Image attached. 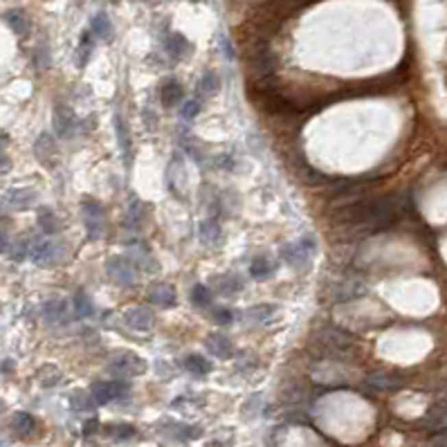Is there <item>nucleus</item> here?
<instances>
[{
    "label": "nucleus",
    "instance_id": "obj_1",
    "mask_svg": "<svg viewBox=\"0 0 447 447\" xmlns=\"http://www.w3.org/2000/svg\"><path fill=\"white\" fill-rule=\"evenodd\" d=\"M68 243L63 241H52V239H40L34 241V245L29 247V256L32 261L40 267H54L61 265V261L68 254Z\"/></svg>",
    "mask_w": 447,
    "mask_h": 447
},
{
    "label": "nucleus",
    "instance_id": "obj_2",
    "mask_svg": "<svg viewBox=\"0 0 447 447\" xmlns=\"http://www.w3.org/2000/svg\"><path fill=\"white\" fill-rule=\"evenodd\" d=\"M315 254H317V243L311 237L299 239L297 243H286V245L279 250V256L290 267H295V270H308V265H311Z\"/></svg>",
    "mask_w": 447,
    "mask_h": 447
},
{
    "label": "nucleus",
    "instance_id": "obj_3",
    "mask_svg": "<svg viewBox=\"0 0 447 447\" xmlns=\"http://www.w3.org/2000/svg\"><path fill=\"white\" fill-rule=\"evenodd\" d=\"M315 342H319L324 351H326L328 355H335V357H342L344 353L355 348V339L348 335L346 330L335 328V326H324L319 333H317Z\"/></svg>",
    "mask_w": 447,
    "mask_h": 447
},
{
    "label": "nucleus",
    "instance_id": "obj_4",
    "mask_svg": "<svg viewBox=\"0 0 447 447\" xmlns=\"http://www.w3.org/2000/svg\"><path fill=\"white\" fill-rule=\"evenodd\" d=\"M81 214H84L88 239L90 241L101 239L106 232V211L101 202L95 198H84L81 200Z\"/></svg>",
    "mask_w": 447,
    "mask_h": 447
},
{
    "label": "nucleus",
    "instance_id": "obj_5",
    "mask_svg": "<svg viewBox=\"0 0 447 447\" xmlns=\"http://www.w3.org/2000/svg\"><path fill=\"white\" fill-rule=\"evenodd\" d=\"M106 274H108V279L115 283V286H121V288H131L137 283V267L133 261H128V258L112 256L110 261L106 263Z\"/></svg>",
    "mask_w": 447,
    "mask_h": 447
},
{
    "label": "nucleus",
    "instance_id": "obj_6",
    "mask_svg": "<svg viewBox=\"0 0 447 447\" xmlns=\"http://www.w3.org/2000/svg\"><path fill=\"white\" fill-rule=\"evenodd\" d=\"M110 373H115L119 378L142 376V373H146V362L133 353H119L115 360L110 362Z\"/></svg>",
    "mask_w": 447,
    "mask_h": 447
},
{
    "label": "nucleus",
    "instance_id": "obj_7",
    "mask_svg": "<svg viewBox=\"0 0 447 447\" xmlns=\"http://www.w3.org/2000/svg\"><path fill=\"white\" fill-rule=\"evenodd\" d=\"M128 394V385L121 380H110V382H95L93 385V398L97 404H106L115 398H121Z\"/></svg>",
    "mask_w": 447,
    "mask_h": 447
},
{
    "label": "nucleus",
    "instance_id": "obj_8",
    "mask_svg": "<svg viewBox=\"0 0 447 447\" xmlns=\"http://www.w3.org/2000/svg\"><path fill=\"white\" fill-rule=\"evenodd\" d=\"M34 153L43 167H54L56 160H59V146H56V140L50 133H43L38 137L34 144Z\"/></svg>",
    "mask_w": 447,
    "mask_h": 447
},
{
    "label": "nucleus",
    "instance_id": "obj_9",
    "mask_svg": "<svg viewBox=\"0 0 447 447\" xmlns=\"http://www.w3.org/2000/svg\"><path fill=\"white\" fill-rule=\"evenodd\" d=\"M36 200H38V193L34 189H29V186H23V189H10V191H7V196H5L3 202L7 207L16 209V211H25L32 205H36Z\"/></svg>",
    "mask_w": 447,
    "mask_h": 447
},
{
    "label": "nucleus",
    "instance_id": "obj_10",
    "mask_svg": "<svg viewBox=\"0 0 447 447\" xmlns=\"http://www.w3.org/2000/svg\"><path fill=\"white\" fill-rule=\"evenodd\" d=\"M124 322H126V326H131L133 330H149L153 326V322H156V317H153L149 308L135 306L131 311L124 313Z\"/></svg>",
    "mask_w": 447,
    "mask_h": 447
},
{
    "label": "nucleus",
    "instance_id": "obj_11",
    "mask_svg": "<svg viewBox=\"0 0 447 447\" xmlns=\"http://www.w3.org/2000/svg\"><path fill=\"white\" fill-rule=\"evenodd\" d=\"M146 297H149V302L156 304L158 308H171L176 304V290L171 286H167V283H156V286H151L149 292H146Z\"/></svg>",
    "mask_w": 447,
    "mask_h": 447
},
{
    "label": "nucleus",
    "instance_id": "obj_12",
    "mask_svg": "<svg viewBox=\"0 0 447 447\" xmlns=\"http://www.w3.org/2000/svg\"><path fill=\"white\" fill-rule=\"evenodd\" d=\"M205 346H207L209 353H214L216 357H223V360H227V357L234 355L232 339L227 335H221V333H211V335L205 339Z\"/></svg>",
    "mask_w": 447,
    "mask_h": 447
},
{
    "label": "nucleus",
    "instance_id": "obj_13",
    "mask_svg": "<svg viewBox=\"0 0 447 447\" xmlns=\"http://www.w3.org/2000/svg\"><path fill=\"white\" fill-rule=\"evenodd\" d=\"M369 387L376 389V391H398L404 380L400 376H396V373H376V376H371L369 380Z\"/></svg>",
    "mask_w": 447,
    "mask_h": 447
},
{
    "label": "nucleus",
    "instance_id": "obj_14",
    "mask_svg": "<svg viewBox=\"0 0 447 447\" xmlns=\"http://www.w3.org/2000/svg\"><path fill=\"white\" fill-rule=\"evenodd\" d=\"M5 23L10 25V29L14 32L16 36H25L29 32V16L23 12V10H10L5 12Z\"/></svg>",
    "mask_w": 447,
    "mask_h": 447
},
{
    "label": "nucleus",
    "instance_id": "obj_15",
    "mask_svg": "<svg viewBox=\"0 0 447 447\" xmlns=\"http://www.w3.org/2000/svg\"><path fill=\"white\" fill-rule=\"evenodd\" d=\"M182 97H184V90H182V86L178 84L176 79H167L165 84H162V88H160V99H162V104L167 106V108H171V106L180 104Z\"/></svg>",
    "mask_w": 447,
    "mask_h": 447
},
{
    "label": "nucleus",
    "instance_id": "obj_16",
    "mask_svg": "<svg viewBox=\"0 0 447 447\" xmlns=\"http://www.w3.org/2000/svg\"><path fill=\"white\" fill-rule=\"evenodd\" d=\"M72 126H75V115H72V110L68 108V106L56 104V108H54V128H56V133L66 137V135L72 133Z\"/></svg>",
    "mask_w": 447,
    "mask_h": 447
},
{
    "label": "nucleus",
    "instance_id": "obj_17",
    "mask_svg": "<svg viewBox=\"0 0 447 447\" xmlns=\"http://www.w3.org/2000/svg\"><path fill=\"white\" fill-rule=\"evenodd\" d=\"M115 131H117V142L119 149L124 153L126 165H131V153H133V142H131V133H128V126L121 115H115Z\"/></svg>",
    "mask_w": 447,
    "mask_h": 447
},
{
    "label": "nucleus",
    "instance_id": "obj_18",
    "mask_svg": "<svg viewBox=\"0 0 447 447\" xmlns=\"http://www.w3.org/2000/svg\"><path fill=\"white\" fill-rule=\"evenodd\" d=\"M90 32L95 34V38H101V40H112V34H115V29H112V23L110 19L106 16L104 12L99 14H95L93 16V21H90Z\"/></svg>",
    "mask_w": 447,
    "mask_h": 447
},
{
    "label": "nucleus",
    "instance_id": "obj_19",
    "mask_svg": "<svg viewBox=\"0 0 447 447\" xmlns=\"http://www.w3.org/2000/svg\"><path fill=\"white\" fill-rule=\"evenodd\" d=\"M43 317L47 324H63L68 319V306L61 299H52L43 306Z\"/></svg>",
    "mask_w": 447,
    "mask_h": 447
},
{
    "label": "nucleus",
    "instance_id": "obj_20",
    "mask_svg": "<svg viewBox=\"0 0 447 447\" xmlns=\"http://www.w3.org/2000/svg\"><path fill=\"white\" fill-rule=\"evenodd\" d=\"M12 429L19 436H29V434H34V429H36V418L32 416V413H25V411H19V413H14V418H12Z\"/></svg>",
    "mask_w": 447,
    "mask_h": 447
},
{
    "label": "nucleus",
    "instance_id": "obj_21",
    "mask_svg": "<svg viewBox=\"0 0 447 447\" xmlns=\"http://www.w3.org/2000/svg\"><path fill=\"white\" fill-rule=\"evenodd\" d=\"M95 50V34L90 29L84 32L81 34V40H79V50H77V63H79V68H84L88 59H90V54Z\"/></svg>",
    "mask_w": 447,
    "mask_h": 447
},
{
    "label": "nucleus",
    "instance_id": "obj_22",
    "mask_svg": "<svg viewBox=\"0 0 447 447\" xmlns=\"http://www.w3.org/2000/svg\"><path fill=\"white\" fill-rule=\"evenodd\" d=\"M38 225L43 227V232H47V234L61 232V218L56 216L50 207H43L38 211Z\"/></svg>",
    "mask_w": 447,
    "mask_h": 447
},
{
    "label": "nucleus",
    "instance_id": "obj_23",
    "mask_svg": "<svg viewBox=\"0 0 447 447\" xmlns=\"http://www.w3.org/2000/svg\"><path fill=\"white\" fill-rule=\"evenodd\" d=\"M425 425L432 429H443L447 427V402L436 404V407L429 409V413L425 416Z\"/></svg>",
    "mask_w": 447,
    "mask_h": 447
},
{
    "label": "nucleus",
    "instance_id": "obj_24",
    "mask_svg": "<svg viewBox=\"0 0 447 447\" xmlns=\"http://www.w3.org/2000/svg\"><path fill=\"white\" fill-rule=\"evenodd\" d=\"M167 45H169V54H171L173 59H182V56H186L191 52L189 40H186L182 34H171L167 40Z\"/></svg>",
    "mask_w": 447,
    "mask_h": 447
},
{
    "label": "nucleus",
    "instance_id": "obj_25",
    "mask_svg": "<svg viewBox=\"0 0 447 447\" xmlns=\"http://www.w3.org/2000/svg\"><path fill=\"white\" fill-rule=\"evenodd\" d=\"M75 313H77L79 319H88V317L95 315V304H93V299L88 297V292H84V290L77 292V297H75Z\"/></svg>",
    "mask_w": 447,
    "mask_h": 447
},
{
    "label": "nucleus",
    "instance_id": "obj_26",
    "mask_svg": "<svg viewBox=\"0 0 447 447\" xmlns=\"http://www.w3.org/2000/svg\"><path fill=\"white\" fill-rule=\"evenodd\" d=\"M216 288L221 295H237V292L243 288V281L237 274H225V276H218L216 279Z\"/></svg>",
    "mask_w": 447,
    "mask_h": 447
},
{
    "label": "nucleus",
    "instance_id": "obj_27",
    "mask_svg": "<svg viewBox=\"0 0 447 447\" xmlns=\"http://www.w3.org/2000/svg\"><path fill=\"white\" fill-rule=\"evenodd\" d=\"M221 225H218L216 221H205L200 225V241L205 243V245H214V243L221 241Z\"/></svg>",
    "mask_w": 447,
    "mask_h": 447
},
{
    "label": "nucleus",
    "instance_id": "obj_28",
    "mask_svg": "<svg viewBox=\"0 0 447 447\" xmlns=\"http://www.w3.org/2000/svg\"><path fill=\"white\" fill-rule=\"evenodd\" d=\"M184 367L189 373H193V376H207L211 371V362L202 355H189L184 360Z\"/></svg>",
    "mask_w": 447,
    "mask_h": 447
},
{
    "label": "nucleus",
    "instance_id": "obj_29",
    "mask_svg": "<svg viewBox=\"0 0 447 447\" xmlns=\"http://www.w3.org/2000/svg\"><path fill=\"white\" fill-rule=\"evenodd\" d=\"M133 254H135V265H140V267H144L146 272H153L156 270V258L151 256V252L146 250L144 245H137V247H133Z\"/></svg>",
    "mask_w": 447,
    "mask_h": 447
},
{
    "label": "nucleus",
    "instance_id": "obj_30",
    "mask_svg": "<svg viewBox=\"0 0 447 447\" xmlns=\"http://www.w3.org/2000/svg\"><path fill=\"white\" fill-rule=\"evenodd\" d=\"M272 274H274V263L267 261V258H256L250 265V276H254V279H265V276H272Z\"/></svg>",
    "mask_w": 447,
    "mask_h": 447
},
{
    "label": "nucleus",
    "instance_id": "obj_31",
    "mask_svg": "<svg viewBox=\"0 0 447 447\" xmlns=\"http://www.w3.org/2000/svg\"><path fill=\"white\" fill-rule=\"evenodd\" d=\"M216 93H218V77L214 75V72H207V75L202 77L200 84H198V95L214 97Z\"/></svg>",
    "mask_w": 447,
    "mask_h": 447
},
{
    "label": "nucleus",
    "instance_id": "obj_32",
    "mask_svg": "<svg viewBox=\"0 0 447 447\" xmlns=\"http://www.w3.org/2000/svg\"><path fill=\"white\" fill-rule=\"evenodd\" d=\"M59 380H61V371L56 369L54 364H47V367H43L38 371V382L43 387H54Z\"/></svg>",
    "mask_w": 447,
    "mask_h": 447
},
{
    "label": "nucleus",
    "instance_id": "obj_33",
    "mask_svg": "<svg viewBox=\"0 0 447 447\" xmlns=\"http://www.w3.org/2000/svg\"><path fill=\"white\" fill-rule=\"evenodd\" d=\"M191 302L196 306H209L211 304V290L205 283H196L191 288Z\"/></svg>",
    "mask_w": 447,
    "mask_h": 447
},
{
    "label": "nucleus",
    "instance_id": "obj_34",
    "mask_svg": "<svg viewBox=\"0 0 447 447\" xmlns=\"http://www.w3.org/2000/svg\"><path fill=\"white\" fill-rule=\"evenodd\" d=\"M272 313H276V306H272V304H265V306H254V308H250V311L245 313L250 319H267V315H272Z\"/></svg>",
    "mask_w": 447,
    "mask_h": 447
},
{
    "label": "nucleus",
    "instance_id": "obj_35",
    "mask_svg": "<svg viewBox=\"0 0 447 447\" xmlns=\"http://www.w3.org/2000/svg\"><path fill=\"white\" fill-rule=\"evenodd\" d=\"M214 322L221 324V326H227V324L234 322V313L230 308H214Z\"/></svg>",
    "mask_w": 447,
    "mask_h": 447
},
{
    "label": "nucleus",
    "instance_id": "obj_36",
    "mask_svg": "<svg viewBox=\"0 0 447 447\" xmlns=\"http://www.w3.org/2000/svg\"><path fill=\"white\" fill-rule=\"evenodd\" d=\"M202 108V101L200 99H191V101H186L184 104V108H182V117L184 119H193L200 112Z\"/></svg>",
    "mask_w": 447,
    "mask_h": 447
},
{
    "label": "nucleus",
    "instance_id": "obj_37",
    "mask_svg": "<svg viewBox=\"0 0 447 447\" xmlns=\"http://www.w3.org/2000/svg\"><path fill=\"white\" fill-rule=\"evenodd\" d=\"M432 447H447V427L436 429V434L432 436Z\"/></svg>",
    "mask_w": 447,
    "mask_h": 447
},
{
    "label": "nucleus",
    "instance_id": "obj_38",
    "mask_svg": "<svg viewBox=\"0 0 447 447\" xmlns=\"http://www.w3.org/2000/svg\"><path fill=\"white\" fill-rule=\"evenodd\" d=\"M115 436H117V438H131V436H135V429L128 427V425L115 427Z\"/></svg>",
    "mask_w": 447,
    "mask_h": 447
},
{
    "label": "nucleus",
    "instance_id": "obj_39",
    "mask_svg": "<svg viewBox=\"0 0 447 447\" xmlns=\"http://www.w3.org/2000/svg\"><path fill=\"white\" fill-rule=\"evenodd\" d=\"M10 167H12L10 158H7L3 151H0V173H5V171H7V169H10Z\"/></svg>",
    "mask_w": 447,
    "mask_h": 447
},
{
    "label": "nucleus",
    "instance_id": "obj_40",
    "mask_svg": "<svg viewBox=\"0 0 447 447\" xmlns=\"http://www.w3.org/2000/svg\"><path fill=\"white\" fill-rule=\"evenodd\" d=\"M7 247H10V237H7L5 230H0V252H5Z\"/></svg>",
    "mask_w": 447,
    "mask_h": 447
},
{
    "label": "nucleus",
    "instance_id": "obj_41",
    "mask_svg": "<svg viewBox=\"0 0 447 447\" xmlns=\"http://www.w3.org/2000/svg\"><path fill=\"white\" fill-rule=\"evenodd\" d=\"M7 144H10V137H7V133H5V131H0V151H3Z\"/></svg>",
    "mask_w": 447,
    "mask_h": 447
},
{
    "label": "nucleus",
    "instance_id": "obj_42",
    "mask_svg": "<svg viewBox=\"0 0 447 447\" xmlns=\"http://www.w3.org/2000/svg\"><path fill=\"white\" fill-rule=\"evenodd\" d=\"M3 409H5V402H3V400H0V413H3Z\"/></svg>",
    "mask_w": 447,
    "mask_h": 447
},
{
    "label": "nucleus",
    "instance_id": "obj_43",
    "mask_svg": "<svg viewBox=\"0 0 447 447\" xmlns=\"http://www.w3.org/2000/svg\"><path fill=\"white\" fill-rule=\"evenodd\" d=\"M77 3H81V0H77Z\"/></svg>",
    "mask_w": 447,
    "mask_h": 447
}]
</instances>
